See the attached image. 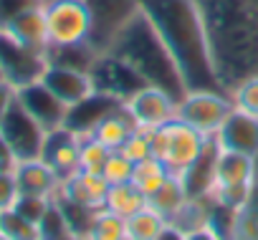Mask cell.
<instances>
[{"label": "cell", "instance_id": "6da1fadb", "mask_svg": "<svg viewBox=\"0 0 258 240\" xmlns=\"http://www.w3.org/2000/svg\"><path fill=\"white\" fill-rule=\"evenodd\" d=\"M218 78L230 94L258 73V0H198Z\"/></svg>", "mask_w": 258, "mask_h": 240}, {"label": "cell", "instance_id": "7a4b0ae2", "mask_svg": "<svg viewBox=\"0 0 258 240\" xmlns=\"http://www.w3.org/2000/svg\"><path fill=\"white\" fill-rule=\"evenodd\" d=\"M137 6L157 28L160 38L172 53L187 84V91L190 89L225 91L215 71L198 0H137Z\"/></svg>", "mask_w": 258, "mask_h": 240}, {"label": "cell", "instance_id": "3957f363", "mask_svg": "<svg viewBox=\"0 0 258 240\" xmlns=\"http://www.w3.org/2000/svg\"><path fill=\"white\" fill-rule=\"evenodd\" d=\"M109 51L132 66L145 78L147 86H157V89L167 91L175 101H180L187 94V84H185L172 53L167 51L157 28L150 23V18L142 11H137L121 26V31L111 41Z\"/></svg>", "mask_w": 258, "mask_h": 240}, {"label": "cell", "instance_id": "277c9868", "mask_svg": "<svg viewBox=\"0 0 258 240\" xmlns=\"http://www.w3.org/2000/svg\"><path fill=\"white\" fill-rule=\"evenodd\" d=\"M258 180V165L253 157L240 154V152H228L218 147L215 157V170H213V185H210V197L220 205L240 210Z\"/></svg>", "mask_w": 258, "mask_h": 240}, {"label": "cell", "instance_id": "5b68a950", "mask_svg": "<svg viewBox=\"0 0 258 240\" xmlns=\"http://www.w3.org/2000/svg\"><path fill=\"white\" fill-rule=\"evenodd\" d=\"M150 137H152V157L165 162L170 175H177V177H182L192 167V162L203 154L210 139L200 134L198 129H192L190 124L180 122L177 116L172 122L162 124L160 129L150 132Z\"/></svg>", "mask_w": 258, "mask_h": 240}, {"label": "cell", "instance_id": "8992f818", "mask_svg": "<svg viewBox=\"0 0 258 240\" xmlns=\"http://www.w3.org/2000/svg\"><path fill=\"white\" fill-rule=\"evenodd\" d=\"M48 26V46L89 43L91 8L89 0H43Z\"/></svg>", "mask_w": 258, "mask_h": 240}, {"label": "cell", "instance_id": "52a82bcc", "mask_svg": "<svg viewBox=\"0 0 258 240\" xmlns=\"http://www.w3.org/2000/svg\"><path fill=\"white\" fill-rule=\"evenodd\" d=\"M230 111H233V99L225 91L190 89L177 101V119L205 137H215V132L223 127Z\"/></svg>", "mask_w": 258, "mask_h": 240}, {"label": "cell", "instance_id": "ba28073f", "mask_svg": "<svg viewBox=\"0 0 258 240\" xmlns=\"http://www.w3.org/2000/svg\"><path fill=\"white\" fill-rule=\"evenodd\" d=\"M94 91L114 96L116 101L126 104L140 89H145V78L129 66L126 61H121L119 56H114L111 51H104L94 58L91 68H89Z\"/></svg>", "mask_w": 258, "mask_h": 240}, {"label": "cell", "instance_id": "9c48e42d", "mask_svg": "<svg viewBox=\"0 0 258 240\" xmlns=\"http://www.w3.org/2000/svg\"><path fill=\"white\" fill-rule=\"evenodd\" d=\"M46 66V53L18 43L0 28V78L3 81H8L13 89L28 86L33 81H41Z\"/></svg>", "mask_w": 258, "mask_h": 240}, {"label": "cell", "instance_id": "30bf717a", "mask_svg": "<svg viewBox=\"0 0 258 240\" xmlns=\"http://www.w3.org/2000/svg\"><path fill=\"white\" fill-rule=\"evenodd\" d=\"M0 137L8 142V147L16 154L18 162H26V159H38L41 157L46 129L16 99L11 104V109L6 111V116L0 119Z\"/></svg>", "mask_w": 258, "mask_h": 240}, {"label": "cell", "instance_id": "8fae6325", "mask_svg": "<svg viewBox=\"0 0 258 240\" xmlns=\"http://www.w3.org/2000/svg\"><path fill=\"white\" fill-rule=\"evenodd\" d=\"M89 8H91L89 43L99 53L109 51V46L116 38V33L121 31V26L140 11L137 0H89Z\"/></svg>", "mask_w": 258, "mask_h": 240}, {"label": "cell", "instance_id": "7c38bea8", "mask_svg": "<svg viewBox=\"0 0 258 240\" xmlns=\"http://www.w3.org/2000/svg\"><path fill=\"white\" fill-rule=\"evenodd\" d=\"M124 106L132 114L137 129H142V132H155L177 116V101L157 86L140 89Z\"/></svg>", "mask_w": 258, "mask_h": 240}, {"label": "cell", "instance_id": "4fadbf2b", "mask_svg": "<svg viewBox=\"0 0 258 240\" xmlns=\"http://www.w3.org/2000/svg\"><path fill=\"white\" fill-rule=\"evenodd\" d=\"M16 99H18V104L36 119V122L46 132H53V129H58V127L66 124L69 106L56 94H51L41 81H33L28 86L16 89Z\"/></svg>", "mask_w": 258, "mask_h": 240}, {"label": "cell", "instance_id": "5bb4252c", "mask_svg": "<svg viewBox=\"0 0 258 240\" xmlns=\"http://www.w3.org/2000/svg\"><path fill=\"white\" fill-rule=\"evenodd\" d=\"M215 144L228 152H240L248 157H258V116H250L233 106L223 127L215 132Z\"/></svg>", "mask_w": 258, "mask_h": 240}, {"label": "cell", "instance_id": "9a60e30c", "mask_svg": "<svg viewBox=\"0 0 258 240\" xmlns=\"http://www.w3.org/2000/svg\"><path fill=\"white\" fill-rule=\"evenodd\" d=\"M79 154H81V137L76 132H71L69 127H58L53 132H46L41 159L61 180L79 172Z\"/></svg>", "mask_w": 258, "mask_h": 240}, {"label": "cell", "instance_id": "2e32d148", "mask_svg": "<svg viewBox=\"0 0 258 240\" xmlns=\"http://www.w3.org/2000/svg\"><path fill=\"white\" fill-rule=\"evenodd\" d=\"M41 84L56 94L66 106H74L79 101H84L86 96L94 94V84H91V76L89 71H79V68H66V66H53L48 63L43 76H41Z\"/></svg>", "mask_w": 258, "mask_h": 240}, {"label": "cell", "instance_id": "e0dca14e", "mask_svg": "<svg viewBox=\"0 0 258 240\" xmlns=\"http://www.w3.org/2000/svg\"><path fill=\"white\" fill-rule=\"evenodd\" d=\"M119 106H124V104L116 101L114 96H106V94L94 91V94L86 96L84 101L69 106L66 124H63V127H69L71 132H76L81 139H84V137H91L101 119L109 116V114H111L114 109H119Z\"/></svg>", "mask_w": 258, "mask_h": 240}, {"label": "cell", "instance_id": "ac0fdd59", "mask_svg": "<svg viewBox=\"0 0 258 240\" xmlns=\"http://www.w3.org/2000/svg\"><path fill=\"white\" fill-rule=\"evenodd\" d=\"M3 31L8 36H13L18 43L46 53L48 48V26H46V13H43V3H36L26 11H21L16 18H11Z\"/></svg>", "mask_w": 258, "mask_h": 240}, {"label": "cell", "instance_id": "d6986e66", "mask_svg": "<svg viewBox=\"0 0 258 240\" xmlns=\"http://www.w3.org/2000/svg\"><path fill=\"white\" fill-rule=\"evenodd\" d=\"M106 192H109V182L104 180V175H94V172H84V170L61 180V187H58V197L71 200L76 205L94 207V210L104 207Z\"/></svg>", "mask_w": 258, "mask_h": 240}, {"label": "cell", "instance_id": "ffe728a7", "mask_svg": "<svg viewBox=\"0 0 258 240\" xmlns=\"http://www.w3.org/2000/svg\"><path fill=\"white\" fill-rule=\"evenodd\" d=\"M16 182L21 195H36V197H56L61 187V177L38 157V159H26L18 162L16 170Z\"/></svg>", "mask_w": 258, "mask_h": 240}, {"label": "cell", "instance_id": "44dd1931", "mask_svg": "<svg viewBox=\"0 0 258 240\" xmlns=\"http://www.w3.org/2000/svg\"><path fill=\"white\" fill-rule=\"evenodd\" d=\"M135 132H137V124H135L132 114L126 111V106H119V109H114L109 116L101 119L91 137H96V139H99L101 144H106L109 149H119Z\"/></svg>", "mask_w": 258, "mask_h": 240}, {"label": "cell", "instance_id": "7402d4cb", "mask_svg": "<svg viewBox=\"0 0 258 240\" xmlns=\"http://www.w3.org/2000/svg\"><path fill=\"white\" fill-rule=\"evenodd\" d=\"M187 197H190V195H187V187H185L182 177L170 175V177L162 182V187L147 197V205H150L152 210H157V212L170 222V220L185 207Z\"/></svg>", "mask_w": 258, "mask_h": 240}, {"label": "cell", "instance_id": "603a6c76", "mask_svg": "<svg viewBox=\"0 0 258 240\" xmlns=\"http://www.w3.org/2000/svg\"><path fill=\"white\" fill-rule=\"evenodd\" d=\"M104 207L119 217H132L135 212H140L142 207H147V195L135 185V182H121V185H109L106 192V202Z\"/></svg>", "mask_w": 258, "mask_h": 240}, {"label": "cell", "instance_id": "cb8c5ba5", "mask_svg": "<svg viewBox=\"0 0 258 240\" xmlns=\"http://www.w3.org/2000/svg\"><path fill=\"white\" fill-rule=\"evenodd\" d=\"M99 51L91 43H74V46H48L46 48V61L53 66H66V68H79L89 71Z\"/></svg>", "mask_w": 258, "mask_h": 240}, {"label": "cell", "instance_id": "d4e9b609", "mask_svg": "<svg viewBox=\"0 0 258 240\" xmlns=\"http://www.w3.org/2000/svg\"><path fill=\"white\" fill-rule=\"evenodd\" d=\"M167 225H170V222H167L157 210H152L150 205L142 207L140 212H135L132 217L124 220L126 237H132V240H157V235H160Z\"/></svg>", "mask_w": 258, "mask_h": 240}, {"label": "cell", "instance_id": "484cf974", "mask_svg": "<svg viewBox=\"0 0 258 240\" xmlns=\"http://www.w3.org/2000/svg\"><path fill=\"white\" fill-rule=\"evenodd\" d=\"M170 177V170L165 167V162H160L157 157H147L142 162L135 165V172H132V182L150 197L152 192H157L162 187V182Z\"/></svg>", "mask_w": 258, "mask_h": 240}, {"label": "cell", "instance_id": "4316f807", "mask_svg": "<svg viewBox=\"0 0 258 240\" xmlns=\"http://www.w3.org/2000/svg\"><path fill=\"white\" fill-rule=\"evenodd\" d=\"M121 237H126L124 217H119V215L109 212L106 207H101L91 220L86 240H121Z\"/></svg>", "mask_w": 258, "mask_h": 240}, {"label": "cell", "instance_id": "83f0119b", "mask_svg": "<svg viewBox=\"0 0 258 240\" xmlns=\"http://www.w3.org/2000/svg\"><path fill=\"white\" fill-rule=\"evenodd\" d=\"M233 240H258V180H255L245 205L238 210Z\"/></svg>", "mask_w": 258, "mask_h": 240}, {"label": "cell", "instance_id": "f1b7e54d", "mask_svg": "<svg viewBox=\"0 0 258 240\" xmlns=\"http://www.w3.org/2000/svg\"><path fill=\"white\" fill-rule=\"evenodd\" d=\"M0 232L11 240H38V225L26 220L16 207L0 210Z\"/></svg>", "mask_w": 258, "mask_h": 240}, {"label": "cell", "instance_id": "f546056e", "mask_svg": "<svg viewBox=\"0 0 258 240\" xmlns=\"http://www.w3.org/2000/svg\"><path fill=\"white\" fill-rule=\"evenodd\" d=\"M53 200L58 202V207H61V212H63V217H66V222H69V227H71V232L86 237V232H89V227H91V220H94V215H96L99 210L86 207V205H76V202L63 200V197H58V195H56Z\"/></svg>", "mask_w": 258, "mask_h": 240}, {"label": "cell", "instance_id": "4dcf8cb0", "mask_svg": "<svg viewBox=\"0 0 258 240\" xmlns=\"http://www.w3.org/2000/svg\"><path fill=\"white\" fill-rule=\"evenodd\" d=\"M109 154H111V149L106 144H101L96 137H84L81 139V154H79V170L101 175Z\"/></svg>", "mask_w": 258, "mask_h": 240}, {"label": "cell", "instance_id": "1f68e13d", "mask_svg": "<svg viewBox=\"0 0 258 240\" xmlns=\"http://www.w3.org/2000/svg\"><path fill=\"white\" fill-rule=\"evenodd\" d=\"M69 235H74V232H71V227H69L58 202L53 200V205L48 207V212L38 222V240H63Z\"/></svg>", "mask_w": 258, "mask_h": 240}, {"label": "cell", "instance_id": "d6a6232c", "mask_svg": "<svg viewBox=\"0 0 258 240\" xmlns=\"http://www.w3.org/2000/svg\"><path fill=\"white\" fill-rule=\"evenodd\" d=\"M230 99H233V106L250 114V116H258V73L243 78L233 91H230Z\"/></svg>", "mask_w": 258, "mask_h": 240}, {"label": "cell", "instance_id": "836d02e7", "mask_svg": "<svg viewBox=\"0 0 258 240\" xmlns=\"http://www.w3.org/2000/svg\"><path fill=\"white\" fill-rule=\"evenodd\" d=\"M132 172H135V162L126 159L119 149H111L101 175L109 185H121V182H132Z\"/></svg>", "mask_w": 258, "mask_h": 240}, {"label": "cell", "instance_id": "e575fe53", "mask_svg": "<svg viewBox=\"0 0 258 240\" xmlns=\"http://www.w3.org/2000/svg\"><path fill=\"white\" fill-rule=\"evenodd\" d=\"M53 205V197H36V195H18V200H16V210L26 217V220H31L33 225H38L41 220H43V215L48 212V207Z\"/></svg>", "mask_w": 258, "mask_h": 240}, {"label": "cell", "instance_id": "d590c367", "mask_svg": "<svg viewBox=\"0 0 258 240\" xmlns=\"http://www.w3.org/2000/svg\"><path fill=\"white\" fill-rule=\"evenodd\" d=\"M119 152H121L126 159H132L135 165L142 162V159H147V157H152V137H150V132L137 129L132 137H129V139L119 147Z\"/></svg>", "mask_w": 258, "mask_h": 240}, {"label": "cell", "instance_id": "8d00e7d4", "mask_svg": "<svg viewBox=\"0 0 258 240\" xmlns=\"http://www.w3.org/2000/svg\"><path fill=\"white\" fill-rule=\"evenodd\" d=\"M18 195H21V190H18L16 175L13 172H0V210L13 207Z\"/></svg>", "mask_w": 258, "mask_h": 240}, {"label": "cell", "instance_id": "74e56055", "mask_svg": "<svg viewBox=\"0 0 258 240\" xmlns=\"http://www.w3.org/2000/svg\"><path fill=\"white\" fill-rule=\"evenodd\" d=\"M36 3H41V0H0V28H3L11 18H16L21 11H26Z\"/></svg>", "mask_w": 258, "mask_h": 240}, {"label": "cell", "instance_id": "f35d334b", "mask_svg": "<svg viewBox=\"0 0 258 240\" xmlns=\"http://www.w3.org/2000/svg\"><path fill=\"white\" fill-rule=\"evenodd\" d=\"M16 165H18L16 154L11 152L8 142H6L3 137H0V172H13V170H16Z\"/></svg>", "mask_w": 258, "mask_h": 240}, {"label": "cell", "instance_id": "ab89813d", "mask_svg": "<svg viewBox=\"0 0 258 240\" xmlns=\"http://www.w3.org/2000/svg\"><path fill=\"white\" fill-rule=\"evenodd\" d=\"M16 101V89L8 84V81H3L0 78V119L6 116V111L11 109V104Z\"/></svg>", "mask_w": 258, "mask_h": 240}, {"label": "cell", "instance_id": "60d3db41", "mask_svg": "<svg viewBox=\"0 0 258 240\" xmlns=\"http://www.w3.org/2000/svg\"><path fill=\"white\" fill-rule=\"evenodd\" d=\"M157 240H187V232H185V230H180L177 225H172V222H170V225H167V227L157 235Z\"/></svg>", "mask_w": 258, "mask_h": 240}, {"label": "cell", "instance_id": "b9f144b4", "mask_svg": "<svg viewBox=\"0 0 258 240\" xmlns=\"http://www.w3.org/2000/svg\"><path fill=\"white\" fill-rule=\"evenodd\" d=\"M187 240H220V237L205 225V227H198V230L187 232Z\"/></svg>", "mask_w": 258, "mask_h": 240}, {"label": "cell", "instance_id": "7bdbcfd3", "mask_svg": "<svg viewBox=\"0 0 258 240\" xmlns=\"http://www.w3.org/2000/svg\"><path fill=\"white\" fill-rule=\"evenodd\" d=\"M63 240H86V237H81V235H69V237H63Z\"/></svg>", "mask_w": 258, "mask_h": 240}, {"label": "cell", "instance_id": "ee69618b", "mask_svg": "<svg viewBox=\"0 0 258 240\" xmlns=\"http://www.w3.org/2000/svg\"><path fill=\"white\" fill-rule=\"evenodd\" d=\"M0 240H11V237H8V235H3V232H0Z\"/></svg>", "mask_w": 258, "mask_h": 240}, {"label": "cell", "instance_id": "f6af8a7d", "mask_svg": "<svg viewBox=\"0 0 258 240\" xmlns=\"http://www.w3.org/2000/svg\"><path fill=\"white\" fill-rule=\"evenodd\" d=\"M121 240H132V237H121Z\"/></svg>", "mask_w": 258, "mask_h": 240}, {"label": "cell", "instance_id": "bcb514c9", "mask_svg": "<svg viewBox=\"0 0 258 240\" xmlns=\"http://www.w3.org/2000/svg\"><path fill=\"white\" fill-rule=\"evenodd\" d=\"M41 3H43V0H41Z\"/></svg>", "mask_w": 258, "mask_h": 240}]
</instances>
